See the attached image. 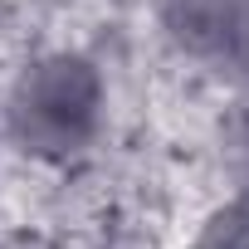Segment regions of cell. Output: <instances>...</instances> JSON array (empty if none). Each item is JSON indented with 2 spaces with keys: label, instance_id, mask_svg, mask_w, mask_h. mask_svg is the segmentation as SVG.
I'll return each mask as SVG.
<instances>
[{
  "label": "cell",
  "instance_id": "1",
  "mask_svg": "<svg viewBox=\"0 0 249 249\" xmlns=\"http://www.w3.org/2000/svg\"><path fill=\"white\" fill-rule=\"evenodd\" d=\"M15 122L25 142L35 137L49 152H64L69 142H78L83 127L93 122V88L78 73V64H49L44 73H35L20 93Z\"/></svg>",
  "mask_w": 249,
  "mask_h": 249
}]
</instances>
